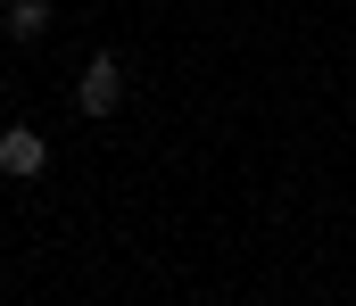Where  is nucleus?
<instances>
[{
    "label": "nucleus",
    "mask_w": 356,
    "mask_h": 306,
    "mask_svg": "<svg viewBox=\"0 0 356 306\" xmlns=\"http://www.w3.org/2000/svg\"><path fill=\"white\" fill-rule=\"evenodd\" d=\"M0 174H8V182H42V174H50V141H42L33 124H8V133H0Z\"/></svg>",
    "instance_id": "2"
},
{
    "label": "nucleus",
    "mask_w": 356,
    "mask_h": 306,
    "mask_svg": "<svg viewBox=\"0 0 356 306\" xmlns=\"http://www.w3.org/2000/svg\"><path fill=\"white\" fill-rule=\"evenodd\" d=\"M50 17H58L50 0H8V8H0V25H8L17 42H42V33H50Z\"/></svg>",
    "instance_id": "3"
},
{
    "label": "nucleus",
    "mask_w": 356,
    "mask_h": 306,
    "mask_svg": "<svg viewBox=\"0 0 356 306\" xmlns=\"http://www.w3.org/2000/svg\"><path fill=\"white\" fill-rule=\"evenodd\" d=\"M75 108H83L91 124H99V116H116V108H124V58L91 50V58H83V75H75Z\"/></svg>",
    "instance_id": "1"
}]
</instances>
